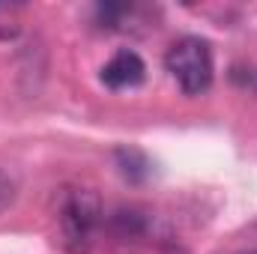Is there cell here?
I'll list each match as a JSON object with an SVG mask.
<instances>
[{
  "label": "cell",
  "instance_id": "obj_1",
  "mask_svg": "<svg viewBox=\"0 0 257 254\" xmlns=\"http://www.w3.org/2000/svg\"><path fill=\"white\" fill-rule=\"evenodd\" d=\"M165 66L171 72V78L180 84V90L186 96H200L209 90L212 84V48L206 39L200 36H183L177 39L168 54H165Z\"/></svg>",
  "mask_w": 257,
  "mask_h": 254
},
{
  "label": "cell",
  "instance_id": "obj_2",
  "mask_svg": "<svg viewBox=\"0 0 257 254\" xmlns=\"http://www.w3.org/2000/svg\"><path fill=\"white\" fill-rule=\"evenodd\" d=\"M60 233L63 245L72 254H84L93 245V236L102 224V206L99 197L87 189H69L60 200Z\"/></svg>",
  "mask_w": 257,
  "mask_h": 254
},
{
  "label": "cell",
  "instance_id": "obj_3",
  "mask_svg": "<svg viewBox=\"0 0 257 254\" xmlns=\"http://www.w3.org/2000/svg\"><path fill=\"white\" fill-rule=\"evenodd\" d=\"M99 78L111 90H126V87H138L147 78V66L141 60V54L123 48V51H117L108 63L102 66V75Z\"/></svg>",
  "mask_w": 257,
  "mask_h": 254
},
{
  "label": "cell",
  "instance_id": "obj_4",
  "mask_svg": "<svg viewBox=\"0 0 257 254\" xmlns=\"http://www.w3.org/2000/svg\"><path fill=\"white\" fill-rule=\"evenodd\" d=\"M117 168H120V174L128 183H144L150 177V159L141 150H135V147L117 150Z\"/></svg>",
  "mask_w": 257,
  "mask_h": 254
},
{
  "label": "cell",
  "instance_id": "obj_5",
  "mask_svg": "<svg viewBox=\"0 0 257 254\" xmlns=\"http://www.w3.org/2000/svg\"><path fill=\"white\" fill-rule=\"evenodd\" d=\"M21 33V6L0 3V42H9Z\"/></svg>",
  "mask_w": 257,
  "mask_h": 254
},
{
  "label": "cell",
  "instance_id": "obj_6",
  "mask_svg": "<svg viewBox=\"0 0 257 254\" xmlns=\"http://www.w3.org/2000/svg\"><path fill=\"white\" fill-rule=\"evenodd\" d=\"M239 254H257V248H251V251H239Z\"/></svg>",
  "mask_w": 257,
  "mask_h": 254
}]
</instances>
